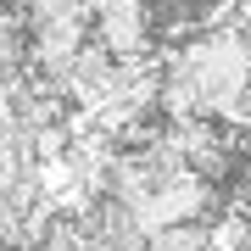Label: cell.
I'll use <instances>...</instances> for the list:
<instances>
[{
  "mask_svg": "<svg viewBox=\"0 0 251 251\" xmlns=\"http://www.w3.org/2000/svg\"><path fill=\"white\" fill-rule=\"evenodd\" d=\"M34 56V23L11 0H0V67H28Z\"/></svg>",
  "mask_w": 251,
  "mask_h": 251,
  "instance_id": "277c9868",
  "label": "cell"
},
{
  "mask_svg": "<svg viewBox=\"0 0 251 251\" xmlns=\"http://www.w3.org/2000/svg\"><path fill=\"white\" fill-rule=\"evenodd\" d=\"M90 34L117 62H140V56H151L156 11H151V0H95L90 6Z\"/></svg>",
  "mask_w": 251,
  "mask_h": 251,
  "instance_id": "3957f363",
  "label": "cell"
},
{
  "mask_svg": "<svg viewBox=\"0 0 251 251\" xmlns=\"http://www.w3.org/2000/svg\"><path fill=\"white\" fill-rule=\"evenodd\" d=\"M162 112L184 123H251V17H212L156 56Z\"/></svg>",
  "mask_w": 251,
  "mask_h": 251,
  "instance_id": "6da1fadb",
  "label": "cell"
},
{
  "mask_svg": "<svg viewBox=\"0 0 251 251\" xmlns=\"http://www.w3.org/2000/svg\"><path fill=\"white\" fill-rule=\"evenodd\" d=\"M151 112H162V67L156 56H140V62H117L112 78L100 84V95L78 117L123 140V134H140L151 123Z\"/></svg>",
  "mask_w": 251,
  "mask_h": 251,
  "instance_id": "7a4b0ae2",
  "label": "cell"
},
{
  "mask_svg": "<svg viewBox=\"0 0 251 251\" xmlns=\"http://www.w3.org/2000/svg\"><path fill=\"white\" fill-rule=\"evenodd\" d=\"M140 251H212V229H201V224H173V229L151 234Z\"/></svg>",
  "mask_w": 251,
  "mask_h": 251,
  "instance_id": "5b68a950",
  "label": "cell"
}]
</instances>
